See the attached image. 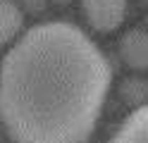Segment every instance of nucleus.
Instances as JSON below:
<instances>
[{
	"label": "nucleus",
	"mask_w": 148,
	"mask_h": 143,
	"mask_svg": "<svg viewBox=\"0 0 148 143\" xmlns=\"http://www.w3.org/2000/svg\"><path fill=\"white\" fill-rule=\"evenodd\" d=\"M112 67L69 22L31 26L0 62V122L12 143H88Z\"/></svg>",
	"instance_id": "1"
},
{
	"label": "nucleus",
	"mask_w": 148,
	"mask_h": 143,
	"mask_svg": "<svg viewBox=\"0 0 148 143\" xmlns=\"http://www.w3.org/2000/svg\"><path fill=\"white\" fill-rule=\"evenodd\" d=\"M88 26L98 34H112L127 17V0H81Z\"/></svg>",
	"instance_id": "2"
},
{
	"label": "nucleus",
	"mask_w": 148,
	"mask_h": 143,
	"mask_svg": "<svg viewBox=\"0 0 148 143\" xmlns=\"http://www.w3.org/2000/svg\"><path fill=\"white\" fill-rule=\"evenodd\" d=\"M119 60L124 62L127 69L132 72H146L148 67V36L143 26H134L124 31V36L119 38Z\"/></svg>",
	"instance_id": "3"
},
{
	"label": "nucleus",
	"mask_w": 148,
	"mask_h": 143,
	"mask_svg": "<svg viewBox=\"0 0 148 143\" xmlns=\"http://www.w3.org/2000/svg\"><path fill=\"white\" fill-rule=\"evenodd\" d=\"M108 143H148V110L136 107L119 124Z\"/></svg>",
	"instance_id": "4"
},
{
	"label": "nucleus",
	"mask_w": 148,
	"mask_h": 143,
	"mask_svg": "<svg viewBox=\"0 0 148 143\" xmlns=\"http://www.w3.org/2000/svg\"><path fill=\"white\" fill-rule=\"evenodd\" d=\"M22 26H24V14L17 0H0V45L10 43L22 31Z\"/></svg>",
	"instance_id": "5"
},
{
	"label": "nucleus",
	"mask_w": 148,
	"mask_h": 143,
	"mask_svg": "<svg viewBox=\"0 0 148 143\" xmlns=\"http://www.w3.org/2000/svg\"><path fill=\"white\" fill-rule=\"evenodd\" d=\"M146 79L143 76H127V79H122V83H119V95L124 98V103L129 105H134V110L136 107H143V103H146Z\"/></svg>",
	"instance_id": "6"
},
{
	"label": "nucleus",
	"mask_w": 148,
	"mask_h": 143,
	"mask_svg": "<svg viewBox=\"0 0 148 143\" xmlns=\"http://www.w3.org/2000/svg\"><path fill=\"white\" fill-rule=\"evenodd\" d=\"M19 10H22V14L26 12V14H31V17H41V14H45L48 12V0H19Z\"/></svg>",
	"instance_id": "7"
},
{
	"label": "nucleus",
	"mask_w": 148,
	"mask_h": 143,
	"mask_svg": "<svg viewBox=\"0 0 148 143\" xmlns=\"http://www.w3.org/2000/svg\"><path fill=\"white\" fill-rule=\"evenodd\" d=\"M48 3H53V5H60V7H64V5H69L72 0H48Z\"/></svg>",
	"instance_id": "8"
},
{
	"label": "nucleus",
	"mask_w": 148,
	"mask_h": 143,
	"mask_svg": "<svg viewBox=\"0 0 148 143\" xmlns=\"http://www.w3.org/2000/svg\"><path fill=\"white\" fill-rule=\"evenodd\" d=\"M0 143H5V131L0 129Z\"/></svg>",
	"instance_id": "9"
}]
</instances>
